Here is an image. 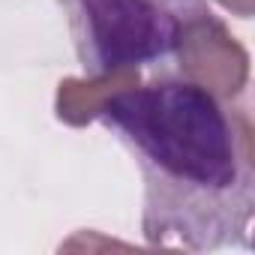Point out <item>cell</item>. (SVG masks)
<instances>
[{
  "label": "cell",
  "mask_w": 255,
  "mask_h": 255,
  "mask_svg": "<svg viewBox=\"0 0 255 255\" xmlns=\"http://www.w3.org/2000/svg\"><path fill=\"white\" fill-rule=\"evenodd\" d=\"M135 84L114 90L99 117L117 126L144 162V234L192 249L243 234L252 213L249 126L237 135L216 96L195 81Z\"/></svg>",
  "instance_id": "6da1fadb"
},
{
  "label": "cell",
  "mask_w": 255,
  "mask_h": 255,
  "mask_svg": "<svg viewBox=\"0 0 255 255\" xmlns=\"http://www.w3.org/2000/svg\"><path fill=\"white\" fill-rule=\"evenodd\" d=\"M69 6L81 60L93 75L168 54L186 24L165 0H69Z\"/></svg>",
  "instance_id": "7a4b0ae2"
},
{
  "label": "cell",
  "mask_w": 255,
  "mask_h": 255,
  "mask_svg": "<svg viewBox=\"0 0 255 255\" xmlns=\"http://www.w3.org/2000/svg\"><path fill=\"white\" fill-rule=\"evenodd\" d=\"M174 48H180V69L213 96H234L246 84V51L210 12L186 18Z\"/></svg>",
  "instance_id": "3957f363"
},
{
  "label": "cell",
  "mask_w": 255,
  "mask_h": 255,
  "mask_svg": "<svg viewBox=\"0 0 255 255\" xmlns=\"http://www.w3.org/2000/svg\"><path fill=\"white\" fill-rule=\"evenodd\" d=\"M138 81V69H117V72H105V75H93L84 81H63L60 93H57V117L66 123H87L93 117H99L102 102L126 87V84H135Z\"/></svg>",
  "instance_id": "277c9868"
}]
</instances>
